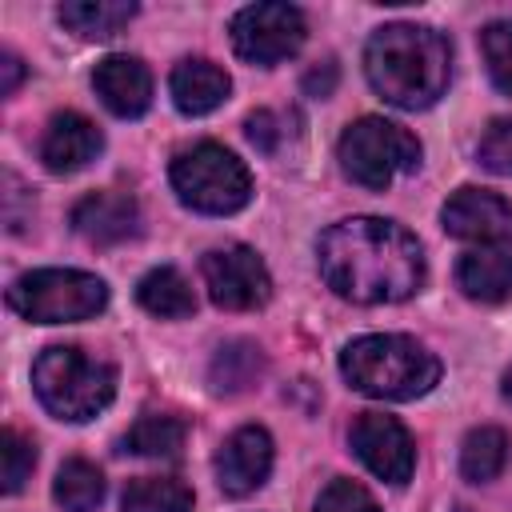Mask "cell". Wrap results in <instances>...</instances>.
Masks as SVG:
<instances>
[{"mask_svg": "<svg viewBox=\"0 0 512 512\" xmlns=\"http://www.w3.org/2000/svg\"><path fill=\"white\" fill-rule=\"evenodd\" d=\"M320 276L352 304H396L424 284V252L408 228L352 216L320 236Z\"/></svg>", "mask_w": 512, "mask_h": 512, "instance_id": "6da1fadb", "label": "cell"}, {"mask_svg": "<svg viewBox=\"0 0 512 512\" xmlns=\"http://www.w3.org/2000/svg\"><path fill=\"white\" fill-rule=\"evenodd\" d=\"M368 84L396 108H428L444 96L452 76L448 40L424 24H384L364 48Z\"/></svg>", "mask_w": 512, "mask_h": 512, "instance_id": "7a4b0ae2", "label": "cell"}, {"mask_svg": "<svg viewBox=\"0 0 512 512\" xmlns=\"http://www.w3.org/2000/svg\"><path fill=\"white\" fill-rule=\"evenodd\" d=\"M344 380L372 400H416L440 380V360L412 336H360L340 352Z\"/></svg>", "mask_w": 512, "mask_h": 512, "instance_id": "3957f363", "label": "cell"}, {"mask_svg": "<svg viewBox=\"0 0 512 512\" xmlns=\"http://www.w3.org/2000/svg\"><path fill=\"white\" fill-rule=\"evenodd\" d=\"M32 388L56 420H92L116 396V368L76 344H52L32 364Z\"/></svg>", "mask_w": 512, "mask_h": 512, "instance_id": "277c9868", "label": "cell"}, {"mask_svg": "<svg viewBox=\"0 0 512 512\" xmlns=\"http://www.w3.org/2000/svg\"><path fill=\"white\" fill-rule=\"evenodd\" d=\"M168 176H172L180 204H188L192 212L232 216L252 200V176H248L244 160L212 140H200V144L176 152Z\"/></svg>", "mask_w": 512, "mask_h": 512, "instance_id": "5b68a950", "label": "cell"}, {"mask_svg": "<svg viewBox=\"0 0 512 512\" xmlns=\"http://www.w3.org/2000/svg\"><path fill=\"white\" fill-rule=\"evenodd\" d=\"M108 288L80 268H36L8 288V308L32 324H72L104 312Z\"/></svg>", "mask_w": 512, "mask_h": 512, "instance_id": "8992f818", "label": "cell"}, {"mask_svg": "<svg viewBox=\"0 0 512 512\" xmlns=\"http://www.w3.org/2000/svg\"><path fill=\"white\" fill-rule=\"evenodd\" d=\"M416 164H420V140L384 116H360L340 136V168L364 188L380 192L400 172H416Z\"/></svg>", "mask_w": 512, "mask_h": 512, "instance_id": "52a82bcc", "label": "cell"}, {"mask_svg": "<svg viewBox=\"0 0 512 512\" xmlns=\"http://www.w3.org/2000/svg\"><path fill=\"white\" fill-rule=\"evenodd\" d=\"M308 36L304 12L296 4H248L232 16V48L240 60L272 68L300 52Z\"/></svg>", "mask_w": 512, "mask_h": 512, "instance_id": "ba28073f", "label": "cell"}, {"mask_svg": "<svg viewBox=\"0 0 512 512\" xmlns=\"http://www.w3.org/2000/svg\"><path fill=\"white\" fill-rule=\"evenodd\" d=\"M200 272H204V288H208L216 308L248 312V308H260L272 296V276H268L264 260L244 244L204 252Z\"/></svg>", "mask_w": 512, "mask_h": 512, "instance_id": "9c48e42d", "label": "cell"}, {"mask_svg": "<svg viewBox=\"0 0 512 512\" xmlns=\"http://www.w3.org/2000/svg\"><path fill=\"white\" fill-rule=\"evenodd\" d=\"M348 440H352V452L364 460V468L376 472L388 484H404L416 468V444H412L408 428L396 416L360 412Z\"/></svg>", "mask_w": 512, "mask_h": 512, "instance_id": "30bf717a", "label": "cell"}, {"mask_svg": "<svg viewBox=\"0 0 512 512\" xmlns=\"http://www.w3.org/2000/svg\"><path fill=\"white\" fill-rule=\"evenodd\" d=\"M440 220H444L448 236L472 240L480 248H500V244L512 240V204L500 192H488V188H472V184L456 188L444 200Z\"/></svg>", "mask_w": 512, "mask_h": 512, "instance_id": "8fae6325", "label": "cell"}, {"mask_svg": "<svg viewBox=\"0 0 512 512\" xmlns=\"http://www.w3.org/2000/svg\"><path fill=\"white\" fill-rule=\"evenodd\" d=\"M272 472V436L260 424L236 428L216 452V484L228 496L256 492Z\"/></svg>", "mask_w": 512, "mask_h": 512, "instance_id": "7c38bea8", "label": "cell"}, {"mask_svg": "<svg viewBox=\"0 0 512 512\" xmlns=\"http://www.w3.org/2000/svg\"><path fill=\"white\" fill-rule=\"evenodd\" d=\"M104 148V136L100 128L80 116V112H56L44 128V140H40V160L48 172L56 176H68V172H80L88 168Z\"/></svg>", "mask_w": 512, "mask_h": 512, "instance_id": "4fadbf2b", "label": "cell"}, {"mask_svg": "<svg viewBox=\"0 0 512 512\" xmlns=\"http://www.w3.org/2000/svg\"><path fill=\"white\" fill-rule=\"evenodd\" d=\"M92 88L116 116H144L152 104V72L136 56H104L92 72Z\"/></svg>", "mask_w": 512, "mask_h": 512, "instance_id": "5bb4252c", "label": "cell"}, {"mask_svg": "<svg viewBox=\"0 0 512 512\" xmlns=\"http://www.w3.org/2000/svg\"><path fill=\"white\" fill-rule=\"evenodd\" d=\"M72 228L88 244H120L140 232V212L124 192H92L72 208Z\"/></svg>", "mask_w": 512, "mask_h": 512, "instance_id": "9a60e30c", "label": "cell"}, {"mask_svg": "<svg viewBox=\"0 0 512 512\" xmlns=\"http://www.w3.org/2000/svg\"><path fill=\"white\" fill-rule=\"evenodd\" d=\"M168 88H172V104L184 116H204V112H212V108H220L228 100L232 80H228V72L220 64L196 56V60H180L172 68Z\"/></svg>", "mask_w": 512, "mask_h": 512, "instance_id": "2e32d148", "label": "cell"}, {"mask_svg": "<svg viewBox=\"0 0 512 512\" xmlns=\"http://www.w3.org/2000/svg\"><path fill=\"white\" fill-rule=\"evenodd\" d=\"M456 284L468 300L504 304L512 300V252L504 248H472L456 264Z\"/></svg>", "mask_w": 512, "mask_h": 512, "instance_id": "e0dca14e", "label": "cell"}, {"mask_svg": "<svg viewBox=\"0 0 512 512\" xmlns=\"http://www.w3.org/2000/svg\"><path fill=\"white\" fill-rule=\"evenodd\" d=\"M132 16H136V4H124V0H72V4H60V24L72 28L80 40H112Z\"/></svg>", "mask_w": 512, "mask_h": 512, "instance_id": "ac0fdd59", "label": "cell"}, {"mask_svg": "<svg viewBox=\"0 0 512 512\" xmlns=\"http://www.w3.org/2000/svg\"><path fill=\"white\" fill-rule=\"evenodd\" d=\"M136 300H140L152 316H164V320H180V316H192V312H196L192 284H188L176 268H152L148 276H140Z\"/></svg>", "mask_w": 512, "mask_h": 512, "instance_id": "d6986e66", "label": "cell"}, {"mask_svg": "<svg viewBox=\"0 0 512 512\" xmlns=\"http://www.w3.org/2000/svg\"><path fill=\"white\" fill-rule=\"evenodd\" d=\"M264 372V352L252 344V340H228L216 348L212 356V368H208V380L216 392H248Z\"/></svg>", "mask_w": 512, "mask_h": 512, "instance_id": "ffe728a7", "label": "cell"}, {"mask_svg": "<svg viewBox=\"0 0 512 512\" xmlns=\"http://www.w3.org/2000/svg\"><path fill=\"white\" fill-rule=\"evenodd\" d=\"M120 508L124 512H192V488L176 476H140V480H128Z\"/></svg>", "mask_w": 512, "mask_h": 512, "instance_id": "44dd1931", "label": "cell"}, {"mask_svg": "<svg viewBox=\"0 0 512 512\" xmlns=\"http://www.w3.org/2000/svg\"><path fill=\"white\" fill-rule=\"evenodd\" d=\"M184 436H188V424L180 420V416H168V412H148V416H140L132 428H128V448L136 452V456H152V460H168V456H176L180 448H184Z\"/></svg>", "mask_w": 512, "mask_h": 512, "instance_id": "7402d4cb", "label": "cell"}, {"mask_svg": "<svg viewBox=\"0 0 512 512\" xmlns=\"http://www.w3.org/2000/svg\"><path fill=\"white\" fill-rule=\"evenodd\" d=\"M52 496L64 512H96L100 500H104V476L96 464L88 460H68L60 464L56 472V484H52Z\"/></svg>", "mask_w": 512, "mask_h": 512, "instance_id": "603a6c76", "label": "cell"}, {"mask_svg": "<svg viewBox=\"0 0 512 512\" xmlns=\"http://www.w3.org/2000/svg\"><path fill=\"white\" fill-rule=\"evenodd\" d=\"M508 464V436L500 428H472L464 436V448H460V472L476 484L484 480H496L500 468Z\"/></svg>", "mask_w": 512, "mask_h": 512, "instance_id": "cb8c5ba5", "label": "cell"}, {"mask_svg": "<svg viewBox=\"0 0 512 512\" xmlns=\"http://www.w3.org/2000/svg\"><path fill=\"white\" fill-rule=\"evenodd\" d=\"M480 44H484V60H488V72H492L496 88L512 96V16L508 20H492L484 28Z\"/></svg>", "mask_w": 512, "mask_h": 512, "instance_id": "d4e9b609", "label": "cell"}, {"mask_svg": "<svg viewBox=\"0 0 512 512\" xmlns=\"http://www.w3.org/2000/svg\"><path fill=\"white\" fill-rule=\"evenodd\" d=\"M0 460H4V492L12 496V492H20L24 480L32 476V468H36V448H32V440H24L16 428H4V436H0Z\"/></svg>", "mask_w": 512, "mask_h": 512, "instance_id": "484cf974", "label": "cell"}, {"mask_svg": "<svg viewBox=\"0 0 512 512\" xmlns=\"http://www.w3.org/2000/svg\"><path fill=\"white\" fill-rule=\"evenodd\" d=\"M316 512H380V504L372 500V492L348 476H336L320 500H316Z\"/></svg>", "mask_w": 512, "mask_h": 512, "instance_id": "4316f807", "label": "cell"}, {"mask_svg": "<svg viewBox=\"0 0 512 512\" xmlns=\"http://www.w3.org/2000/svg\"><path fill=\"white\" fill-rule=\"evenodd\" d=\"M480 164L496 176H512V116L504 120H492L488 132L480 136V148H476Z\"/></svg>", "mask_w": 512, "mask_h": 512, "instance_id": "83f0119b", "label": "cell"}, {"mask_svg": "<svg viewBox=\"0 0 512 512\" xmlns=\"http://www.w3.org/2000/svg\"><path fill=\"white\" fill-rule=\"evenodd\" d=\"M244 132H248V140H252L260 152H276V144H280V120H276V112H268V108L252 112V116L244 120Z\"/></svg>", "mask_w": 512, "mask_h": 512, "instance_id": "f1b7e54d", "label": "cell"}, {"mask_svg": "<svg viewBox=\"0 0 512 512\" xmlns=\"http://www.w3.org/2000/svg\"><path fill=\"white\" fill-rule=\"evenodd\" d=\"M336 64L332 60H324L320 68H312L308 76H304V92L308 96H316V100H324V96H332V88H336Z\"/></svg>", "mask_w": 512, "mask_h": 512, "instance_id": "f546056e", "label": "cell"}, {"mask_svg": "<svg viewBox=\"0 0 512 512\" xmlns=\"http://www.w3.org/2000/svg\"><path fill=\"white\" fill-rule=\"evenodd\" d=\"M0 72H4V80H0V92H4V96H12V92H16V84H20V76H24V64H20V56L4 52V60H0Z\"/></svg>", "mask_w": 512, "mask_h": 512, "instance_id": "4dcf8cb0", "label": "cell"}, {"mask_svg": "<svg viewBox=\"0 0 512 512\" xmlns=\"http://www.w3.org/2000/svg\"><path fill=\"white\" fill-rule=\"evenodd\" d=\"M500 392H504V400H512V368L504 372V380H500Z\"/></svg>", "mask_w": 512, "mask_h": 512, "instance_id": "1f68e13d", "label": "cell"}]
</instances>
